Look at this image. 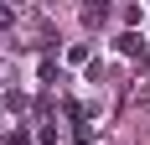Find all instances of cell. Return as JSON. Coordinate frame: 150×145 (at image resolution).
Returning a JSON list of instances; mask_svg holds the SVG:
<instances>
[{"label": "cell", "mask_w": 150, "mask_h": 145, "mask_svg": "<svg viewBox=\"0 0 150 145\" xmlns=\"http://www.w3.org/2000/svg\"><path fill=\"white\" fill-rule=\"evenodd\" d=\"M119 52H124V57H140V31H124V36H119Z\"/></svg>", "instance_id": "obj_1"}, {"label": "cell", "mask_w": 150, "mask_h": 145, "mask_svg": "<svg viewBox=\"0 0 150 145\" xmlns=\"http://www.w3.org/2000/svg\"><path fill=\"white\" fill-rule=\"evenodd\" d=\"M5 145H31V135H26V130H16V135H5Z\"/></svg>", "instance_id": "obj_2"}, {"label": "cell", "mask_w": 150, "mask_h": 145, "mask_svg": "<svg viewBox=\"0 0 150 145\" xmlns=\"http://www.w3.org/2000/svg\"><path fill=\"white\" fill-rule=\"evenodd\" d=\"M5 21H11V11H5V5H0V26H5Z\"/></svg>", "instance_id": "obj_3"}]
</instances>
